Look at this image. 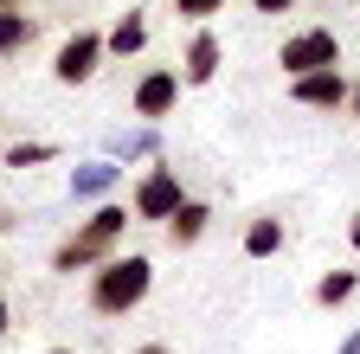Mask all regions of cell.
I'll return each mask as SVG.
<instances>
[{"mask_svg":"<svg viewBox=\"0 0 360 354\" xmlns=\"http://www.w3.org/2000/svg\"><path fill=\"white\" fill-rule=\"evenodd\" d=\"M155 290V264L142 251H129V258H103L97 271H90V309L97 316H129V309H142Z\"/></svg>","mask_w":360,"mask_h":354,"instance_id":"cell-1","label":"cell"},{"mask_svg":"<svg viewBox=\"0 0 360 354\" xmlns=\"http://www.w3.org/2000/svg\"><path fill=\"white\" fill-rule=\"evenodd\" d=\"M122 232H129V213H122V206H97V213H90L84 226L52 251V271H58V277H77V271H90V264L116 258Z\"/></svg>","mask_w":360,"mask_h":354,"instance_id":"cell-2","label":"cell"},{"mask_svg":"<svg viewBox=\"0 0 360 354\" xmlns=\"http://www.w3.org/2000/svg\"><path fill=\"white\" fill-rule=\"evenodd\" d=\"M277 65H283L290 77H309V71H341V39H335L328 26L290 32V39H283V52H277Z\"/></svg>","mask_w":360,"mask_h":354,"instance_id":"cell-3","label":"cell"},{"mask_svg":"<svg viewBox=\"0 0 360 354\" xmlns=\"http://www.w3.org/2000/svg\"><path fill=\"white\" fill-rule=\"evenodd\" d=\"M180 200H187V194H180V174L167 167V161H155L148 174H142V181H135V219H155V226H167V219L180 213Z\"/></svg>","mask_w":360,"mask_h":354,"instance_id":"cell-4","label":"cell"},{"mask_svg":"<svg viewBox=\"0 0 360 354\" xmlns=\"http://www.w3.org/2000/svg\"><path fill=\"white\" fill-rule=\"evenodd\" d=\"M97 65H103V32H71L58 46V58H52V77L58 84H90Z\"/></svg>","mask_w":360,"mask_h":354,"instance_id":"cell-5","label":"cell"},{"mask_svg":"<svg viewBox=\"0 0 360 354\" xmlns=\"http://www.w3.org/2000/svg\"><path fill=\"white\" fill-rule=\"evenodd\" d=\"M174 103H180V71H167V65H161V71H148L142 84H135V97H129V110L142 116V122H161Z\"/></svg>","mask_w":360,"mask_h":354,"instance_id":"cell-6","label":"cell"},{"mask_svg":"<svg viewBox=\"0 0 360 354\" xmlns=\"http://www.w3.org/2000/svg\"><path fill=\"white\" fill-rule=\"evenodd\" d=\"M290 97L302 110H341L347 103V77L341 71H309V77H290Z\"/></svg>","mask_w":360,"mask_h":354,"instance_id":"cell-7","label":"cell"},{"mask_svg":"<svg viewBox=\"0 0 360 354\" xmlns=\"http://www.w3.org/2000/svg\"><path fill=\"white\" fill-rule=\"evenodd\" d=\"M219 58H225L219 39L200 26V32L187 39V58H180V84H212V77H219Z\"/></svg>","mask_w":360,"mask_h":354,"instance_id":"cell-8","label":"cell"},{"mask_svg":"<svg viewBox=\"0 0 360 354\" xmlns=\"http://www.w3.org/2000/svg\"><path fill=\"white\" fill-rule=\"evenodd\" d=\"M116 181H122V167L110 155L84 161V167H71V200H103V194H116Z\"/></svg>","mask_w":360,"mask_h":354,"instance_id":"cell-9","label":"cell"},{"mask_svg":"<svg viewBox=\"0 0 360 354\" xmlns=\"http://www.w3.org/2000/svg\"><path fill=\"white\" fill-rule=\"evenodd\" d=\"M110 161H116V167H122V161H161L155 122H142V129H116V136H110Z\"/></svg>","mask_w":360,"mask_h":354,"instance_id":"cell-10","label":"cell"},{"mask_svg":"<svg viewBox=\"0 0 360 354\" xmlns=\"http://www.w3.org/2000/svg\"><path fill=\"white\" fill-rule=\"evenodd\" d=\"M142 46H148V20L129 7V13H122V20H116V26L103 32V58H135Z\"/></svg>","mask_w":360,"mask_h":354,"instance_id":"cell-11","label":"cell"},{"mask_svg":"<svg viewBox=\"0 0 360 354\" xmlns=\"http://www.w3.org/2000/svg\"><path fill=\"white\" fill-rule=\"evenodd\" d=\"M206 219H212V206H206V200H180V213L167 219V239H174V245H200Z\"/></svg>","mask_w":360,"mask_h":354,"instance_id":"cell-12","label":"cell"},{"mask_svg":"<svg viewBox=\"0 0 360 354\" xmlns=\"http://www.w3.org/2000/svg\"><path fill=\"white\" fill-rule=\"evenodd\" d=\"M283 251V219H251L245 226V258H277Z\"/></svg>","mask_w":360,"mask_h":354,"instance_id":"cell-13","label":"cell"},{"mask_svg":"<svg viewBox=\"0 0 360 354\" xmlns=\"http://www.w3.org/2000/svg\"><path fill=\"white\" fill-rule=\"evenodd\" d=\"M354 290H360V277H354V271H328L322 284H315V303H322V309H341Z\"/></svg>","mask_w":360,"mask_h":354,"instance_id":"cell-14","label":"cell"},{"mask_svg":"<svg viewBox=\"0 0 360 354\" xmlns=\"http://www.w3.org/2000/svg\"><path fill=\"white\" fill-rule=\"evenodd\" d=\"M26 39H32V20H26L20 7H13V13H0V58H7V52H20Z\"/></svg>","mask_w":360,"mask_h":354,"instance_id":"cell-15","label":"cell"},{"mask_svg":"<svg viewBox=\"0 0 360 354\" xmlns=\"http://www.w3.org/2000/svg\"><path fill=\"white\" fill-rule=\"evenodd\" d=\"M52 155H58L52 142H13L7 148V167H39V161H52Z\"/></svg>","mask_w":360,"mask_h":354,"instance_id":"cell-16","label":"cell"},{"mask_svg":"<svg viewBox=\"0 0 360 354\" xmlns=\"http://www.w3.org/2000/svg\"><path fill=\"white\" fill-rule=\"evenodd\" d=\"M174 7L187 13V20H206V13H219V7H225V0H174Z\"/></svg>","mask_w":360,"mask_h":354,"instance_id":"cell-17","label":"cell"},{"mask_svg":"<svg viewBox=\"0 0 360 354\" xmlns=\"http://www.w3.org/2000/svg\"><path fill=\"white\" fill-rule=\"evenodd\" d=\"M251 7H257V13H290L296 0H251Z\"/></svg>","mask_w":360,"mask_h":354,"instance_id":"cell-18","label":"cell"},{"mask_svg":"<svg viewBox=\"0 0 360 354\" xmlns=\"http://www.w3.org/2000/svg\"><path fill=\"white\" fill-rule=\"evenodd\" d=\"M341 354H360V329H354V335H347V341H341Z\"/></svg>","mask_w":360,"mask_h":354,"instance_id":"cell-19","label":"cell"},{"mask_svg":"<svg viewBox=\"0 0 360 354\" xmlns=\"http://www.w3.org/2000/svg\"><path fill=\"white\" fill-rule=\"evenodd\" d=\"M7 329H13V309H7V303H0V335H7Z\"/></svg>","mask_w":360,"mask_h":354,"instance_id":"cell-20","label":"cell"},{"mask_svg":"<svg viewBox=\"0 0 360 354\" xmlns=\"http://www.w3.org/2000/svg\"><path fill=\"white\" fill-rule=\"evenodd\" d=\"M347 239H354V251H360V213H354V226H347Z\"/></svg>","mask_w":360,"mask_h":354,"instance_id":"cell-21","label":"cell"},{"mask_svg":"<svg viewBox=\"0 0 360 354\" xmlns=\"http://www.w3.org/2000/svg\"><path fill=\"white\" fill-rule=\"evenodd\" d=\"M129 354H167V348H161V341H148V348H129Z\"/></svg>","mask_w":360,"mask_h":354,"instance_id":"cell-22","label":"cell"},{"mask_svg":"<svg viewBox=\"0 0 360 354\" xmlns=\"http://www.w3.org/2000/svg\"><path fill=\"white\" fill-rule=\"evenodd\" d=\"M347 103H354V116H360V91H347Z\"/></svg>","mask_w":360,"mask_h":354,"instance_id":"cell-23","label":"cell"},{"mask_svg":"<svg viewBox=\"0 0 360 354\" xmlns=\"http://www.w3.org/2000/svg\"><path fill=\"white\" fill-rule=\"evenodd\" d=\"M13 7H20V0H0V13H13Z\"/></svg>","mask_w":360,"mask_h":354,"instance_id":"cell-24","label":"cell"},{"mask_svg":"<svg viewBox=\"0 0 360 354\" xmlns=\"http://www.w3.org/2000/svg\"><path fill=\"white\" fill-rule=\"evenodd\" d=\"M45 354H71V348H45Z\"/></svg>","mask_w":360,"mask_h":354,"instance_id":"cell-25","label":"cell"}]
</instances>
